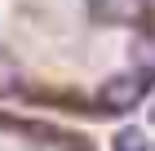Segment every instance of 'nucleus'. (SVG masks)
<instances>
[{"label":"nucleus","mask_w":155,"mask_h":151,"mask_svg":"<svg viewBox=\"0 0 155 151\" xmlns=\"http://www.w3.org/2000/svg\"><path fill=\"white\" fill-rule=\"evenodd\" d=\"M146 84H151V76H120V80H111L102 93H107V102H111V107H115V102H120V107H129V102H137V98H142Z\"/></svg>","instance_id":"f257e3e1"},{"label":"nucleus","mask_w":155,"mask_h":151,"mask_svg":"<svg viewBox=\"0 0 155 151\" xmlns=\"http://www.w3.org/2000/svg\"><path fill=\"white\" fill-rule=\"evenodd\" d=\"M111 151H155V142L146 138V129L124 125V129H115V133H111Z\"/></svg>","instance_id":"f03ea898"}]
</instances>
